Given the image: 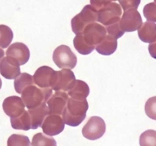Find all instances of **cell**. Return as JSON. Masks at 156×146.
Returning a JSON list of instances; mask_svg holds the SVG:
<instances>
[{
  "label": "cell",
  "instance_id": "cell-1",
  "mask_svg": "<svg viewBox=\"0 0 156 146\" xmlns=\"http://www.w3.org/2000/svg\"><path fill=\"white\" fill-rule=\"evenodd\" d=\"M89 108L87 100L68 99L67 104L62 114V119L67 126L76 127L80 125L87 116Z\"/></svg>",
  "mask_w": 156,
  "mask_h": 146
},
{
  "label": "cell",
  "instance_id": "cell-2",
  "mask_svg": "<svg viewBox=\"0 0 156 146\" xmlns=\"http://www.w3.org/2000/svg\"><path fill=\"white\" fill-rule=\"evenodd\" d=\"M52 96V89H42L34 85L28 87L22 93V99L28 109L37 107L46 103Z\"/></svg>",
  "mask_w": 156,
  "mask_h": 146
},
{
  "label": "cell",
  "instance_id": "cell-3",
  "mask_svg": "<svg viewBox=\"0 0 156 146\" xmlns=\"http://www.w3.org/2000/svg\"><path fill=\"white\" fill-rule=\"evenodd\" d=\"M97 22H98V12L90 5H87L79 14L72 19V31L76 34H80L88 25Z\"/></svg>",
  "mask_w": 156,
  "mask_h": 146
},
{
  "label": "cell",
  "instance_id": "cell-4",
  "mask_svg": "<svg viewBox=\"0 0 156 146\" xmlns=\"http://www.w3.org/2000/svg\"><path fill=\"white\" fill-rule=\"evenodd\" d=\"M78 34H80L82 40L88 47L95 49L96 46L106 37V30L103 25L94 22L88 25L83 32Z\"/></svg>",
  "mask_w": 156,
  "mask_h": 146
},
{
  "label": "cell",
  "instance_id": "cell-5",
  "mask_svg": "<svg viewBox=\"0 0 156 146\" xmlns=\"http://www.w3.org/2000/svg\"><path fill=\"white\" fill-rule=\"evenodd\" d=\"M53 61L59 68L73 69L76 67L77 58L67 45H60L53 53Z\"/></svg>",
  "mask_w": 156,
  "mask_h": 146
},
{
  "label": "cell",
  "instance_id": "cell-6",
  "mask_svg": "<svg viewBox=\"0 0 156 146\" xmlns=\"http://www.w3.org/2000/svg\"><path fill=\"white\" fill-rule=\"evenodd\" d=\"M122 9L119 4L116 2H110L103 9L98 11V22L103 26L120 22Z\"/></svg>",
  "mask_w": 156,
  "mask_h": 146
},
{
  "label": "cell",
  "instance_id": "cell-7",
  "mask_svg": "<svg viewBox=\"0 0 156 146\" xmlns=\"http://www.w3.org/2000/svg\"><path fill=\"white\" fill-rule=\"evenodd\" d=\"M106 132L104 120L99 116H92L82 129L84 138L89 140H97L101 138Z\"/></svg>",
  "mask_w": 156,
  "mask_h": 146
},
{
  "label": "cell",
  "instance_id": "cell-8",
  "mask_svg": "<svg viewBox=\"0 0 156 146\" xmlns=\"http://www.w3.org/2000/svg\"><path fill=\"white\" fill-rule=\"evenodd\" d=\"M56 70L48 66L40 67L33 76L34 83L40 88H52L55 83Z\"/></svg>",
  "mask_w": 156,
  "mask_h": 146
},
{
  "label": "cell",
  "instance_id": "cell-9",
  "mask_svg": "<svg viewBox=\"0 0 156 146\" xmlns=\"http://www.w3.org/2000/svg\"><path fill=\"white\" fill-rule=\"evenodd\" d=\"M142 24L140 13L137 10L130 9L124 12L120 20V28L124 32H133L139 30Z\"/></svg>",
  "mask_w": 156,
  "mask_h": 146
},
{
  "label": "cell",
  "instance_id": "cell-10",
  "mask_svg": "<svg viewBox=\"0 0 156 146\" xmlns=\"http://www.w3.org/2000/svg\"><path fill=\"white\" fill-rule=\"evenodd\" d=\"M76 81L75 75L70 69H63L56 71L55 83L52 90L55 91H68Z\"/></svg>",
  "mask_w": 156,
  "mask_h": 146
},
{
  "label": "cell",
  "instance_id": "cell-11",
  "mask_svg": "<svg viewBox=\"0 0 156 146\" xmlns=\"http://www.w3.org/2000/svg\"><path fill=\"white\" fill-rule=\"evenodd\" d=\"M64 120L61 116L56 114H49L41 125L43 132L49 136L57 135L62 132L64 129Z\"/></svg>",
  "mask_w": 156,
  "mask_h": 146
},
{
  "label": "cell",
  "instance_id": "cell-12",
  "mask_svg": "<svg viewBox=\"0 0 156 146\" xmlns=\"http://www.w3.org/2000/svg\"><path fill=\"white\" fill-rule=\"evenodd\" d=\"M0 73L7 80H13L21 74L20 64L17 60L6 56L0 62Z\"/></svg>",
  "mask_w": 156,
  "mask_h": 146
},
{
  "label": "cell",
  "instance_id": "cell-13",
  "mask_svg": "<svg viewBox=\"0 0 156 146\" xmlns=\"http://www.w3.org/2000/svg\"><path fill=\"white\" fill-rule=\"evenodd\" d=\"M68 94L63 91H56L48 100L49 114L62 115L68 101Z\"/></svg>",
  "mask_w": 156,
  "mask_h": 146
},
{
  "label": "cell",
  "instance_id": "cell-14",
  "mask_svg": "<svg viewBox=\"0 0 156 146\" xmlns=\"http://www.w3.org/2000/svg\"><path fill=\"white\" fill-rule=\"evenodd\" d=\"M25 103L21 97L17 96H9L2 103L5 113L10 118H15L22 115L25 111Z\"/></svg>",
  "mask_w": 156,
  "mask_h": 146
},
{
  "label": "cell",
  "instance_id": "cell-15",
  "mask_svg": "<svg viewBox=\"0 0 156 146\" xmlns=\"http://www.w3.org/2000/svg\"><path fill=\"white\" fill-rule=\"evenodd\" d=\"M6 55L17 60L20 65H24L29 61L30 52L25 44L16 42L9 47Z\"/></svg>",
  "mask_w": 156,
  "mask_h": 146
},
{
  "label": "cell",
  "instance_id": "cell-16",
  "mask_svg": "<svg viewBox=\"0 0 156 146\" xmlns=\"http://www.w3.org/2000/svg\"><path fill=\"white\" fill-rule=\"evenodd\" d=\"M31 122V129H36L41 126L43 122L49 115L48 107L46 103H42L37 107L28 109Z\"/></svg>",
  "mask_w": 156,
  "mask_h": 146
},
{
  "label": "cell",
  "instance_id": "cell-17",
  "mask_svg": "<svg viewBox=\"0 0 156 146\" xmlns=\"http://www.w3.org/2000/svg\"><path fill=\"white\" fill-rule=\"evenodd\" d=\"M139 39L145 43L156 41V24L151 22H145L138 30Z\"/></svg>",
  "mask_w": 156,
  "mask_h": 146
},
{
  "label": "cell",
  "instance_id": "cell-18",
  "mask_svg": "<svg viewBox=\"0 0 156 146\" xmlns=\"http://www.w3.org/2000/svg\"><path fill=\"white\" fill-rule=\"evenodd\" d=\"M117 39L112 36L106 35L105 38L96 46L95 49L99 54L105 56H109L112 55L117 49Z\"/></svg>",
  "mask_w": 156,
  "mask_h": 146
},
{
  "label": "cell",
  "instance_id": "cell-19",
  "mask_svg": "<svg viewBox=\"0 0 156 146\" xmlns=\"http://www.w3.org/2000/svg\"><path fill=\"white\" fill-rule=\"evenodd\" d=\"M67 92H68L67 94L70 96V98L76 99V100H85L90 94V88L87 84L84 81L76 80L73 87Z\"/></svg>",
  "mask_w": 156,
  "mask_h": 146
},
{
  "label": "cell",
  "instance_id": "cell-20",
  "mask_svg": "<svg viewBox=\"0 0 156 146\" xmlns=\"http://www.w3.org/2000/svg\"><path fill=\"white\" fill-rule=\"evenodd\" d=\"M12 127L17 130L28 131L31 129V122L28 111L25 110L22 115L10 119Z\"/></svg>",
  "mask_w": 156,
  "mask_h": 146
},
{
  "label": "cell",
  "instance_id": "cell-21",
  "mask_svg": "<svg viewBox=\"0 0 156 146\" xmlns=\"http://www.w3.org/2000/svg\"><path fill=\"white\" fill-rule=\"evenodd\" d=\"M34 84V80L31 75L27 73H22L15 79L14 87L16 91L19 94H22L23 90L28 87Z\"/></svg>",
  "mask_w": 156,
  "mask_h": 146
},
{
  "label": "cell",
  "instance_id": "cell-22",
  "mask_svg": "<svg viewBox=\"0 0 156 146\" xmlns=\"http://www.w3.org/2000/svg\"><path fill=\"white\" fill-rule=\"evenodd\" d=\"M31 146H57L55 138L38 132L33 136Z\"/></svg>",
  "mask_w": 156,
  "mask_h": 146
},
{
  "label": "cell",
  "instance_id": "cell-23",
  "mask_svg": "<svg viewBox=\"0 0 156 146\" xmlns=\"http://www.w3.org/2000/svg\"><path fill=\"white\" fill-rule=\"evenodd\" d=\"M13 39V32L7 25H0V48H6Z\"/></svg>",
  "mask_w": 156,
  "mask_h": 146
},
{
  "label": "cell",
  "instance_id": "cell-24",
  "mask_svg": "<svg viewBox=\"0 0 156 146\" xmlns=\"http://www.w3.org/2000/svg\"><path fill=\"white\" fill-rule=\"evenodd\" d=\"M139 144L140 146H156V131L149 129L141 134Z\"/></svg>",
  "mask_w": 156,
  "mask_h": 146
},
{
  "label": "cell",
  "instance_id": "cell-25",
  "mask_svg": "<svg viewBox=\"0 0 156 146\" xmlns=\"http://www.w3.org/2000/svg\"><path fill=\"white\" fill-rule=\"evenodd\" d=\"M7 146H31V143L26 135L13 134L8 138Z\"/></svg>",
  "mask_w": 156,
  "mask_h": 146
},
{
  "label": "cell",
  "instance_id": "cell-26",
  "mask_svg": "<svg viewBox=\"0 0 156 146\" xmlns=\"http://www.w3.org/2000/svg\"><path fill=\"white\" fill-rule=\"evenodd\" d=\"M143 14L148 22H156V3L150 2L145 5L143 9Z\"/></svg>",
  "mask_w": 156,
  "mask_h": 146
},
{
  "label": "cell",
  "instance_id": "cell-27",
  "mask_svg": "<svg viewBox=\"0 0 156 146\" xmlns=\"http://www.w3.org/2000/svg\"><path fill=\"white\" fill-rule=\"evenodd\" d=\"M145 111L148 117L156 120V96H153L147 100L145 106Z\"/></svg>",
  "mask_w": 156,
  "mask_h": 146
},
{
  "label": "cell",
  "instance_id": "cell-28",
  "mask_svg": "<svg viewBox=\"0 0 156 146\" xmlns=\"http://www.w3.org/2000/svg\"><path fill=\"white\" fill-rule=\"evenodd\" d=\"M106 30V32L108 33V34L112 36L113 37H115V39H118L119 37H122L124 34V31L121 29L120 28V22H115V23L112 24V25H109L108 26L105 27Z\"/></svg>",
  "mask_w": 156,
  "mask_h": 146
},
{
  "label": "cell",
  "instance_id": "cell-29",
  "mask_svg": "<svg viewBox=\"0 0 156 146\" xmlns=\"http://www.w3.org/2000/svg\"><path fill=\"white\" fill-rule=\"evenodd\" d=\"M118 1L120 6L125 12L130 9L137 10L141 2V0H118Z\"/></svg>",
  "mask_w": 156,
  "mask_h": 146
},
{
  "label": "cell",
  "instance_id": "cell-30",
  "mask_svg": "<svg viewBox=\"0 0 156 146\" xmlns=\"http://www.w3.org/2000/svg\"><path fill=\"white\" fill-rule=\"evenodd\" d=\"M90 2L91 6L95 9L97 12L100 11L106 5L112 2L110 0H90Z\"/></svg>",
  "mask_w": 156,
  "mask_h": 146
},
{
  "label": "cell",
  "instance_id": "cell-31",
  "mask_svg": "<svg viewBox=\"0 0 156 146\" xmlns=\"http://www.w3.org/2000/svg\"><path fill=\"white\" fill-rule=\"evenodd\" d=\"M148 52L151 58L156 59V41L149 44L148 45Z\"/></svg>",
  "mask_w": 156,
  "mask_h": 146
},
{
  "label": "cell",
  "instance_id": "cell-32",
  "mask_svg": "<svg viewBox=\"0 0 156 146\" xmlns=\"http://www.w3.org/2000/svg\"><path fill=\"white\" fill-rule=\"evenodd\" d=\"M4 56H5V52L2 50V48H0V62L2 60V58H4Z\"/></svg>",
  "mask_w": 156,
  "mask_h": 146
},
{
  "label": "cell",
  "instance_id": "cell-33",
  "mask_svg": "<svg viewBox=\"0 0 156 146\" xmlns=\"http://www.w3.org/2000/svg\"><path fill=\"white\" fill-rule=\"evenodd\" d=\"M2 80L0 78V89L2 88Z\"/></svg>",
  "mask_w": 156,
  "mask_h": 146
},
{
  "label": "cell",
  "instance_id": "cell-34",
  "mask_svg": "<svg viewBox=\"0 0 156 146\" xmlns=\"http://www.w3.org/2000/svg\"><path fill=\"white\" fill-rule=\"evenodd\" d=\"M110 1H111V2H112V1H115H115H116V0H110Z\"/></svg>",
  "mask_w": 156,
  "mask_h": 146
},
{
  "label": "cell",
  "instance_id": "cell-35",
  "mask_svg": "<svg viewBox=\"0 0 156 146\" xmlns=\"http://www.w3.org/2000/svg\"><path fill=\"white\" fill-rule=\"evenodd\" d=\"M154 2H155V3H156V0H154Z\"/></svg>",
  "mask_w": 156,
  "mask_h": 146
}]
</instances>
